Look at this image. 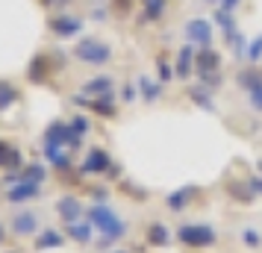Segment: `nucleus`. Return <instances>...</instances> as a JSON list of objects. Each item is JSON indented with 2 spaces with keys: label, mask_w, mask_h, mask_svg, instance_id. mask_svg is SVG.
<instances>
[{
  "label": "nucleus",
  "mask_w": 262,
  "mask_h": 253,
  "mask_svg": "<svg viewBox=\"0 0 262 253\" xmlns=\"http://www.w3.org/2000/svg\"><path fill=\"white\" fill-rule=\"evenodd\" d=\"M106 85H112L109 83V80H95V83H85V91H89V95H92V91H103V88H106Z\"/></svg>",
  "instance_id": "dca6fc26"
},
{
  "label": "nucleus",
  "mask_w": 262,
  "mask_h": 253,
  "mask_svg": "<svg viewBox=\"0 0 262 253\" xmlns=\"http://www.w3.org/2000/svg\"><path fill=\"white\" fill-rule=\"evenodd\" d=\"M6 253H21V250H6Z\"/></svg>",
  "instance_id": "6ab92c4d"
},
{
  "label": "nucleus",
  "mask_w": 262,
  "mask_h": 253,
  "mask_svg": "<svg viewBox=\"0 0 262 253\" xmlns=\"http://www.w3.org/2000/svg\"><path fill=\"white\" fill-rule=\"evenodd\" d=\"M250 189H253V192H259V194H262V177H256V180H250Z\"/></svg>",
  "instance_id": "f3484780"
},
{
  "label": "nucleus",
  "mask_w": 262,
  "mask_h": 253,
  "mask_svg": "<svg viewBox=\"0 0 262 253\" xmlns=\"http://www.w3.org/2000/svg\"><path fill=\"white\" fill-rule=\"evenodd\" d=\"M12 159H18V153H15V150L6 145V142H0V165H9Z\"/></svg>",
  "instance_id": "ddd939ff"
},
{
  "label": "nucleus",
  "mask_w": 262,
  "mask_h": 253,
  "mask_svg": "<svg viewBox=\"0 0 262 253\" xmlns=\"http://www.w3.org/2000/svg\"><path fill=\"white\" fill-rule=\"evenodd\" d=\"M6 88H9V85H0V109L9 106V103L15 100V91H6Z\"/></svg>",
  "instance_id": "2eb2a0df"
},
{
  "label": "nucleus",
  "mask_w": 262,
  "mask_h": 253,
  "mask_svg": "<svg viewBox=\"0 0 262 253\" xmlns=\"http://www.w3.org/2000/svg\"><path fill=\"white\" fill-rule=\"evenodd\" d=\"M191 194H194V189H180V192H174V194H171V197L165 200L168 209H171V212H183V209L189 206Z\"/></svg>",
  "instance_id": "9b49d317"
},
{
  "label": "nucleus",
  "mask_w": 262,
  "mask_h": 253,
  "mask_svg": "<svg viewBox=\"0 0 262 253\" xmlns=\"http://www.w3.org/2000/svg\"><path fill=\"white\" fill-rule=\"evenodd\" d=\"M6 197H9V203H21V206H24L27 200H33V197H38V182H30V180L15 182L12 189L6 192Z\"/></svg>",
  "instance_id": "39448f33"
},
{
  "label": "nucleus",
  "mask_w": 262,
  "mask_h": 253,
  "mask_svg": "<svg viewBox=\"0 0 262 253\" xmlns=\"http://www.w3.org/2000/svg\"><path fill=\"white\" fill-rule=\"evenodd\" d=\"M112 253H127V250H112Z\"/></svg>",
  "instance_id": "aec40b11"
},
{
  "label": "nucleus",
  "mask_w": 262,
  "mask_h": 253,
  "mask_svg": "<svg viewBox=\"0 0 262 253\" xmlns=\"http://www.w3.org/2000/svg\"><path fill=\"white\" fill-rule=\"evenodd\" d=\"M242 241H245L248 247H259V244H262V236H259L253 227H245V229H242Z\"/></svg>",
  "instance_id": "f8f14e48"
},
{
  "label": "nucleus",
  "mask_w": 262,
  "mask_h": 253,
  "mask_svg": "<svg viewBox=\"0 0 262 253\" xmlns=\"http://www.w3.org/2000/svg\"><path fill=\"white\" fill-rule=\"evenodd\" d=\"M77 56L85 59V62H92V65H106L109 62V48H103L97 38H92V41H85V44L77 48Z\"/></svg>",
  "instance_id": "20e7f679"
},
{
  "label": "nucleus",
  "mask_w": 262,
  "mask_h": 253,
  "mask_svg": "<svg viewBox=\"0 0 262 253\" xmlns=\"http://www.w3.org/2000/svg\"><path fill=\"white\" fill-rule=\"evenodd\" d=\"M3 241H6V227L0 224V244H3Z\"/></svg>",
  "instance_id": "a211bd4d"
},
{
  "label": "nucleus",
  "mask_w": 262,
  "mask_h": 253,
  "mask_svg": "<svg viewBox=\"0 0 262 253\" xmlns=\"http://www.w3.org/2000/svg\"><path fill=\"white\" fill-rule=\"evenodd\" d=\"M68 239L77 241V244H89V241L95 239V227H92V221L89 224H68Z\"/></svg>",
  "instance_id": "9d476101"
},
{
  "label": "nucleus",
  "mask_w": 262,
  "mask_h": 253,
  "mask_svg": "<svg viewBox=\"0 0 262 253\" xmlns=\"http://www.w3.org/2000/svg\"><path fill=\"white\" fill-rule=\"evenodd\" d=\"M62 241H65V236H62L59 229H41L36 236V250H50V247H62Z\"/></svg>",
  "instance_id": "1a4fd4ad"
},
{
  "label": "nucleus",
  "mask_w": 262,
  "mask_h": 253,
  "mask_svg": "<svg viewBox=\"0 0 262 253\" xmlns=\"http://www.w3.org/2000/svg\"><path fill=\"white\" fill-rule=\"evenodd\" d=\"M144 239H147V244H150V247H168V244H171V229H168L165 224L154 221L150 227L144 229Z\"/></svg>",
  "instance_id": "423d86ee"
},
{
  "label": "nucleus",
  "mask_w": 262,
  "mask_h": 253,
  "mask_svg": "<svg viewBox=\"0 0 262 253\" xmlns=\"http://www.w3.org/2000/svg\"><path fill=\"white\" fill-rule=\"evenodd\" d=\"M56 212H59L62 221L74 224V221H80V215H83V206H80L77 197H62L59 203H56Z\"/></svg>",
  "instance_id": "6e6552de"
},
{
  "label": "nucleus",
  "mask_w": 262,
  "mask_h": 253,
  "mask_svg": "<svg viewBox=\"0 0 262 253\" xmlns=\"http://www.w3.org/2000/svg\"><path fill=\"white\" fill-rule=\"evenodd\" d=\"M189 33L201 36V44H206V41H209V30H206L203 24H198V21H194V24H189Z\"/></svg>",
  "instance_id": "4468645a"
},
{
  "label": "nucleus",
  "mask_w": 262,
  "mask_h": 253,
  "mask_svg": "<svg viewBox=\"0 0 262 253\" xmlns=\"http://www.w3.org/2000/svg\"><path fill=\"white\" fill-rule=\"evenodd\" d=\"M177 239L186 244V247H194V250H201V247H212L218 236H215L212 227H206V224H183L177 227Z\"/></svg>",
  "instance_id": "f03ea898"
},
{
  "label": "nucleus",
  "mask_w": 262,
  "mask_h": 253,
  "mask_svg": "<svg viewBox=\"0 0 262 253\" xmlns=\"http://www.w3.org/2000/svg\"><path fill=\"white\" fill-rule=\"evenodd\" d=\"M9 229H12L15 236H21V239L38 236V229H41V218H38V212H33V209H21V212H15L12 215Z\"/></svg>",
  "instance_id": "7ed1b4c3"
},
{
  "label": "nucleus",
  "mask_w": 262,
  "mask_h": 253,
  "mask_svg": "<svg viewBox=\"0 0 262 253\" xmlns=\"http://www.w3.org/2000/svg\"><path fill=\"white\" fill-rule=\"evenodd\" d=\"M89 221H92V227L97 229V233H103V241H118L127 236V224L121 221L112 209H109L106 203H95V206H89Z\"/></svg>",
  "instance_id": "f257e3e1"
},
{
  "label": "nucleus",
  "mask_w": 262,
  "mask_h": 253,
  "mask_svg": "<svg viewBox=\"0 0 262 253\" xmlns=\"http://www.w3.org/2000/svg\"><path fill=\"white\" fill-rule=\"evenodd\" d=\"M83 168L92 171V174H103V171H109V153L106 150H100V147H92V150L85 153Z\"/></svg>",
  "instance_id": "0eeeda50"
}]
</instances>
